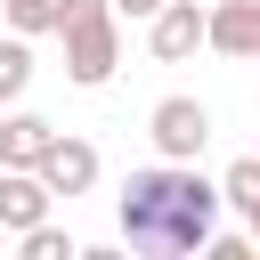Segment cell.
I'll return each mask as SVG.
<instances>
[{
  "label": "cell",
  "instance_id": "cell-1",
  "mask_svg": "<svg viewBox=\"0 0 260 260\" xmlns=\"http://www.w3.org/2000/svg\"><path fill=\"white\" fill-rule=\"evenodd\" d=\"M114 211H122V244L130 252L179 260V252H203V236L219 228V187L195 162H146V171L122 179Z\"/></svg>",
  "mask_w": 260,
  "mask_h": 260
},
{
  "label": "cell",
  "instance_id": "cell-2",
  "mask_svg": "<svg viewBox=\"0 0 260 260\" xmlns=\"http://www.w3.org/2000/svg\"><path fill=\"white\" fill-rule=\"evenodd\" d=\"M57 32H65V73L81 89H106L122 65V16L106 0H57Z\"/></svg>",
  "mask_w": 260,
  "mask_h": 260
},
{
  "label": "cell",
  "instance_id": "cell-3",
  "mask_svg": "<svg viewBox=\"0 0 260 260\" xmlns=\"http://www.w3.org/2000/svg\"><path fill=\"white\" fill-rule=\"evenodd\" d=\"M146 138H154L162 162H195V154L211 146V106H203V98H154Z\"/></svg>",
  "mask_w": 260,
  "mask_h": 260
},
{
  "label": "cell",
  "instance_id": "cell-4",
  "mask_svg": "<svg viewBox=\"0 0 260 260\" xmlns=\"http://www.w3.org/2000/svg\"><path fill=\"white\" fill-rule=\"evenodd\" d=\"M32 171H41V187H49V195H89V187H98V146L57 130V138L41 146V162H32Z\"/></svg>",
  "mask_w": 260,
  "mask_h": 260
},
{
  "label": "cell",
  "instance_id": "cell-5",
  "mask_svg": "<svg viewBox=\"0 0 260 260\" xmlns=\"http://www.w3.org/2000/svg\"><path fill=\"white\" fill-rule=\"evenodd\" d=\"M146 49H154L162 65H187V57L203 49V8H195V0H162V8L146 16Z\"/></svg>",
  "mask_w": 260,
  "mask_h": 260
},
{
  "label": "cell",
  "instance_id": "cell-6",
  "mask_svg": "<svg viewBox=\"0 0 260 260\" xmlns=\"http://www.w3.org/2000/svg\"><path fill=\"white\" fill-rule=\"evenodd\" d=\"M203 49H219V57H260V0H219V8H203Z\"/></svg>",
  "mask_w": 260,
  "mask_h": 260
},
{
  "label": "cell",
  "instance_id": "cell-7",
  "mask_svg": "<svg viewBox=\"0 0 260 260\" xmlns=\"http://www.w3.org/2000/svg\"><path fill=\"white\" fill-rule=\"evenodd\" d=\"M49 203H57V195L41 187V171H8V162H0V228H8V236H24L32 219H49Z\"/></svg>",
  "mask_w": 260,
  "mask_h": 260
},
{
  "label": "cell",
  "instance_id": "cell-8",
  "mask_svg": "<svg viewBox=\"0 0 260 260\" xmlns=\"http://www.w3.org/2000/svg\"><path fill=\"white\" fill-rule=\"evenodd\" d=\"M49 138H57V122H49V114H24V106H8V114H0V162H8V171H32Z\"/></svg>",
  "mask_w": 260,
  "mask_h": 260
},
{
  "label": "cell",
  "instance_id": "cell-9",
  "mask_svg": "<svg viewBox=\"0 0 260 260\" xmlns=\"http://www.w3.org/2000/svg\"><path fill=\"white\" fill-rule=\"evenodd\" d=\"M219 211H236L244 219V236L260 244V162L244 154V162H228V179H219Z\"/></svg>",
  "mask_w": 260,
  "mask_h": 260
},
{
  "label": "cell",
  "instance_id": "cell-10",
  "mask_svg": "<svg viewBox=\"0 0 260 260\" xmlns=\"http://www.w3.org/2000/svg\"><path fill=\"white\" fill-rule=\"evenodd\" d=\"M24 89H32V41L8 32V41H0V106H16Z\"/></svg>",
  "mask_w": 260,
  "mask_h": 260
},
{
  "label": "cell",
  "instance_id": "cell-11",
  "mask_svg": "<svg viewBox=\"0 0 260 260\" xmlns=\"http://www.w3.org/2000/svg\"><path fill=\"white\" fill-rule=\"evenodd\" d=\"M0 16H8V32H57V0H0Z\"/></svg>",
  "mask_w": 260,
  "mask_h": 260
},
{
  "label": "cell",
  "instance_id": "cell-12",
  "mask_svg": "<svg viewBox=\"0 0 260 260\" xmlns=\"http://www.w3.org/2000/svg\"><path fill=\"white\" fill-rule=\"evenodd\" d=\"M24 260H81V252H73V236H65V228L32 219V228H24Z\"/></svg>",
  "mask_w": 260,
  "mask_h": 260
},
{
  "label": "cell",
  "instance_id": "cell-13",
  "mask_svg": "<svg viewBox=\"0 0 260 260\" xmlns=\"http://www.w3.org/2000/svg\"><path fill=\"white\" fill-rule=\"evenodd\" d=\"M203 252H211V260H252V236H219V228H211Z\"/></svg>",
  "mask_w": 260,
  "mask_h": 260
},
{
  "label": "cell",
  "instance_id": "cell-14",
  "mask_svg": "<svg viewBox=\"0 0 260 260\" xmlns=\"http://www.w3.org/2000/svg\"><path fill=\"white\" fill-rule=\"evenodd\" d=\"M106 8H114V16H130V24H146V16L162 8V0H106Z\"/></svg>",
  "mask_w": 260,
  "mask_h": 260
},
{
  "label": "cell",
  "instance_id": "cell-15",
  "mask_svg": "<svg viewBox=\"0 0 260 260\" xmlns=\"http://www.w3.org/2000/svg\"><path fill=\"white\" fill-rule=\"evenodd\" d=\"M252 162H260V154H252Z\"/></svg>",
  "mask_w": 260,
  "mask_h": 260
}]
</instances>
